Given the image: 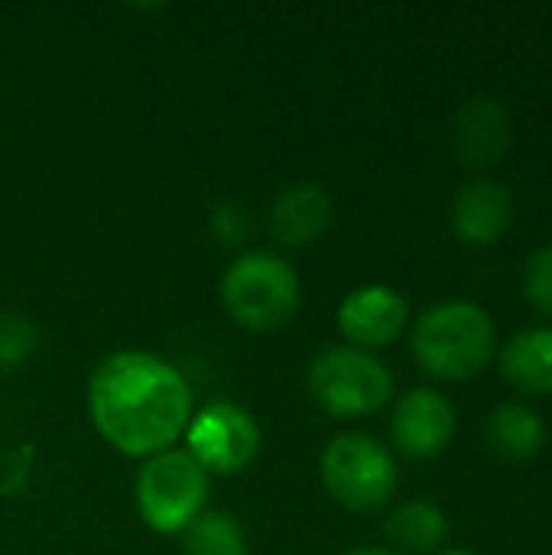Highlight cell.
I'll return each mask as SVG.
<instances>
[{
	"label": "cell",
	"instance_id": "cell-1",
	"mask_svg": "<svg viewBox=\"0 0 552 555\" xmlns=\"http://www.w3.org/2000/svg\"><path fill=\"white\" fill-rule=\"evenodd\" d=\"M88 413L107 446L130 459H153L185 436L192 390L169 361L150 351H117L88 380Z\"/></svg>",
	"mask_w": 552,
	"mask_h": 555
},
{
	"label": "cell",
	"instance_id": "cell-2",
	"mask_svg": "<svg viewBox=\"0 0 552 555\" xmlns=\"http://www.w3.org/2000/svg\"><path fill=\"white\" fill-rule=\"evenodd\" d=\"M498 332L491 315L468 299H449L426 309L413 325V354L439 380H468L495 354Z\"/></svg>",
	"mask_w": 552,
	"mask_h": 555
},
{
	"label": "cell",
	"instance_id": "cell-3",
	"mask_svg": "<svg viewBox=\"0 0 552 555\" xmlns=\"http://www.w3.org/2000/svg\"><path fill=\"white\" fill-rule=\"evenodd\" d=\"M221 302L241 328L277 332L299 309V276L283 257L251 250L228 267L221 280Z\"/></svg>",
	"mask_w": 552,
	"mask_h": 555
},
{
	"label": "cell",
	"instance_id": "cell-4",
	"mask_svg": "<svg viewBox=\"0 0 552 555\" xmlns=\"http://www.w3.org/2000/svg\"><path fill=\"white\" fill-rule=\"evenodd\" d=\"M208 501V472L185 452L166 449L137 475V511L156 533H182Z\"/></svg>",
	"mask_w": 552,
	"mask_h": 555
},
{
	"label": "cell",
	"instance_id": "cell-5",
	"mask_svg": "<svg viewBox=\"0 0 552 555\" xmlns=\"http://www.w3.org/2000/svg\"><path fill=\"white\" fill-rule=\"evenodd\" d=\"M309 393L329 416H368L394 397V374L371 351L329 348L309 367Z\"/></svg>",
	"mask_w": 552,
	"mask_h": 555
},
{
	"label": "cell",
	"instance_id": "cell-6",
	"mask_svg": "<svg viewBox=\"0 0 552 555\" xmlns=\"http://www.w3.org/2000/svg\"><path fill=\"white\" fill-rule=\"evenodd\" d=\"M394 455L368 433H345L322 455V485L348 511L368 514L384 507L397 491Z\"/></svg>",
	"mask_w": 552,
	"mask_h": 555
},
{
	"label": "cell",
	"instance_id": "cell-7",
	"mask_svg": "<svg viewBox=\"0 0 552 555\" xmlns=\"http://www.w3.org/2000/svg\"><path fill=\"white\" fill-rule=\"evenodd\" d=\"M264 436L257 420L228 400L208 403L189 420L185 429V452L208 472V475H234L244 472L260 455Z\"/></svg>",
	"mask_w": 552,
	"mask_h": 555
},
{
	"label": "cell",
	"instance_id": "cell-8",
	"mask_svg": "<svg viewBox=\"0 0 552 555\" xmlns=\"http://www.w3.org/2000/svg\"><path fill=\"white\" fill-rule=\"evenodd\" d=\"M394 446L410 459H433L439 455L455 436V406L446 393L416 387L400 397L394 420H390Z\"/></svg>",
	"mask_w": 552,
	"mask_h": 555
},
{
	"label": "cell",
	"instance_id": "cell-9",
	"mask_svg": "<svg viewBox=\"0 0 552 555\" xmlns=\"http://www.w3.org/2000/svg\"><path fill=\"white\" fill-rule=\"evenodd\" d=\"M407 299L381 283L355 289L338 306V328L351 341V348L371 351L394 345L407 328Z\"/></svg>",
	"mask_w": 552,
	"mask_h": 555
},
{
	"label": "cell",
	"instance_id": "cell-10",
	"mask_svg": "<svg viewBox=\"0 0 552 555\" xmlns=\"http://www.w3.org/2000/svg\"><path fill=\"white\" fill-rule=\"evenodd\" d=\"M335 221V205L325 189L312 182L290 185L270 208V231L283 247H306L319 241Z\"/></svg>",
	"mask_w": 552,
	"mask_h": 555
},
{
	"label": "cell",
	"instance_id": "cell-11",
	"mask_svg": "<svg viewBox=\"0 0 552 555\" xmlns=\"http://www.w3.org/2000/svg\"><path fill=\"white\" fill-rule=\"evenodd\" d=\"M514 221V202L511 192L498 182H472L455 195L452 205V231L459 241L485 247L501 241V234Z\"/></svg>",
	"mask_w": 552,
	"mask_h": 555
},
{
	"label": "cell",
	"instance_id": "cell-12",
	"mask_svg": "<svg viewBox=\"0 0 552 555\" xmlns=\"http://www.w3.org/2000/svg\"><path fill=\"white\" fill-rule=\"evenodd\" d=\"M511 143L508 111L491 98H472L462 104L452 124V150L468 166H488L504 156Z\"/></svg>",
	"mask_w": 552,
	"mask_h": 555
},
{
	"label": "cell",
	"instance_id": "cell-13",
	"mask_svg": "<svg viewBox=\"0 0 552 555\" xmlns=\"http://www.w3.org/2000/svg\"><path fill=\"white\" fill-rule=\"evenodd\" d=\"M501 374L524 393H552V328H524L501 348Z\"/></svg>",
	"mask_w": 552,
	"mask_h": 555
},
{
	"label": "cell",
	"instance_id": "cell-14",
	"mask_svg": "<svg viewBox=\"0 0 552 555\" xmlns=\"http://www.w3.org/2000/svg\"><path fill=\"white\" fill-rule=\"evenodd\" d=\"M488 442L501 459L524 462L543 449L547 426L534 410H527L521 403H501L488 420Z\"/></svg>",
	"mask_w": 552,
	"mask_h": 555
},
{
	"label": "cell",
	"instance_id": "cell-15",
	"mask_svg": "<svg viewBox=\"0 0 552 555\" xmlns=\"http://www.w3.org/2000/svg\"><path fill=\"white\" fill-rule=\"evenodd\" d=\"M387 540L403 550V553L423 555L439 550L446 543L449 533V520L442 514V507L429 504V501H407L400 504L384 527Z\"/></svg>",
	"mask_w": 552,
	"mask_h": 555
},
{
	"label": "cell",
	"instance_id": "cell-16",
	"mask_svg": "<svg viewBox=\"0 0 552 555\" xmlns=\"http://www.w3.org/2000/svg\"><path fill=\"white\" fill-rule=\"evenodd\" d=\"M182 555H251L244 527L224 511H202L182 530Z\"/></svg>",
	"mask_w": 552,
	"mask_h": 555
},
{
	"label": "cell",
	"instance_id": "cell-17",
	"mask_svg": "<svg viewBox=\"0 0 552 555\" xmlns=\"http://www.w3.org/2000/svg\"><path fill=\"white\" fill-rule=\"evenodd\" d=\"M39 332L16 312H0V374L16 371L36 351Z\"/></svg>",
	"mask_w": 552,
	"mask_h": 555
},
{
	"label": "cell",
	"instance_id": "cell-18",
	"mask_svg": "<svg viewBox=\"0 0 552 555\" xmlns=\"http://www.w3.org/2000/svg\"><path fill=\"white\" fill-rule=\"evenodd\" d=\"M524 296L552 319V244L534 250L524 267Z\"/></svg>",
	"mask_w": 552,
	"mask_h": 555
},
{
	"label": "cell",
	"instance_id": "cell-19",
	"mask_svg": "<svg viewBox=\"0 0 552 555\" xmlns=\"http://www.w3.org/2000/svg\"><path fill=\"white\" fill-rule=\"evenodd\" d=\"M211 231L221 244H241L247 237V218L238 205H218L211 211Z\"/></svg>",
	"mask_w": 552,
	"mask_h": 555
},
{
	"label": "cell",
	"instance_id": "cell-20",
	"mask_svg": "<svg viewBox=\"0 0 552 555\" xmlns=\"http://www.w3.org/2000/svg\"><path fill=\"white\" fill-rule=\"evenodd\" d=\"M345 555H397L394 550H381V546H358V550H348Z\"/></svg>",
	"mask_w": 552,
	"mask_h": 555
},
{
	"label": "cell",
	"instance_id": "cell-21",
	"mask_svg": "<svg viewBox=\"0 0 552 555\" xmlns=\"http://www.w3.org/2000/svg\"><path fill=\"white\" fill-rule=\"evenodd\" d=\"M439 555H475L472 550H442Z\"/></svg>",
	"mask_w": 552,
	"mask_h": 555
}]
</instances>
